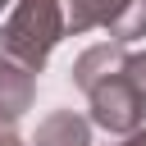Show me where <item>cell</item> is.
I'll list each match as a JSON object with an SVG mask.
<instances>
[{
    "instance_id": "cell-1",
    "label": "cell",
    "mask_w": 146,
    "mask_h": 146,
    "mask_svg": "<svg viewBox=\"0 0 146 146\" xmlns=\"http://www.w3.org/2000/svg\"><path fill=\"white\" fill-rule=\"evenodd\" d=\"M64 27H68L64 0H18V9L9 14V23L0 32V55L36 73L46 64V55L55 50Z\"/></svg>"
},
{
    "instance_id": "cell-2",
    "label": "cell",
    "mask_w": 146,
    "mask_h": 146,
    "mask_svg": "<svg viewBox=\"0 0 146 146\" xmlns=\"http://www.w3.org/2000/svg\"><path fill=\"white\" fill-rule=\"evenodd\" d=\"M64 18L73 32L110 27L114 41H132L146 32V0H64Z\"/></svg>"
},
{
    "instance_id": "cell-3",
    "label": "cell",
    "mask_w": 146,
    "mask_h": 146,
    "mask_svg": "<svg viewBox=\"0 0 146 146\" xmlns=\"http://www.w3.org/2000/svg\"><path fill=\"white\" fill-rule=\"evenodd\" d=\"M91 119L105 128V132H141V110H146V96L137 91V82L123 73L96 82L91 91Z\"/></svg>"
},
{
    "instance_id": "cell-4",
    "label": "cell",
    "mask_w": 146,
    "mask_h": 146,
    "mask_svg": "<svg viewBox=\"0 0 146 146\" xmlns=\"http://www.w3.org/2000/svg\"><path fill=\"white\" fill-rule=\"evenodd\" d=\"M32 105V68L0 55V123H18V114Z\"/></svg>"
},
{
    "instance_id": "cell-5",
    "label": "cell",
    "mask_w": 146,
    "mask_h": 146,
    "mask_svg": "<svg viewBox=\"0 0 146 146\" xmlns=\"http://www.w3.org/2000/svg\"><path fill=\"white\" fill-rule=\"evenodd\" d=\"M123 68H128V55H123L119 46H96V50H87V55L78 59L73 82H78L82 91H91L96 82H105V78H114V73H123Z\"/></svg>"
},
{
    "instance_id": "cell-6",
    "label": "cell",
    "mask_w": 146,
    "mask_h": 146,
    "mask_svg": "<svg viewBox=\"0 0 146 146\" xmlns=\"http://www.w3.org/2000/svg\"><path fill=\"white\" fill-rule=\"evenodd\" d=\"M32 146H91V128H87V119L59 110V114H50L41 123V132H36Z\"/></svg>"
},
{
    "instance_id": "cell-7",
    "label": "cell",
    "mask_w": 146,
    "mask_h": 146,
    "mask_svg": "<svg viewBox=\"0 0 146 146\" xmlns=\"http://www.w3.org/2000/svg\"><path fill=\"white\" fill-rule=\"evenodd\" d=\"M128 78L137 82V91L146 96V55H137V59H128Z\"/></svg>"
},
{
    "instance_id": "cell-8",
    "label": "cell",
    "mask_w": 146,
    "mask_h": 146,
    "mask_svg": "<svg viewBox=\"0 0 146 146\" xmlns=\"http://www.w3.org/2000/svg\"><path fill=\"white\" fill-rule=\"evenodd\" d=\"M0 146H18V137H14V128H9V123H0Z\"/></svg>"
},
{
    "instance_id": "cell-9",
    "label": "cell",
    "mask_w": 146,
    "mask_h": 146,
    "mask_svg": "<svg viewBox=\"0 0 146 146\" xmlns=\"http://www.w3.org/2000/svg\"><path fill=\"white\" fill-rule=\"evenodd\" d=\"M119 146H146V128L141 132H128V141H119Z\"/></svg>"
}]
</instances>
